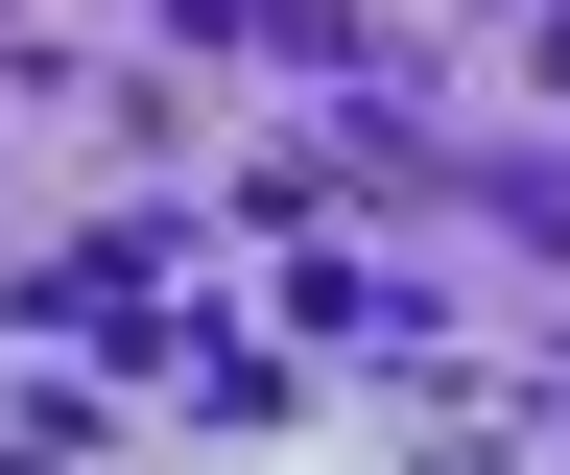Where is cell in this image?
Here are the masks:
<instances>
[{
  "label": "cell",
  "mask_w": 570,
  "mask_h": 475,
  "mask_svg": "<svg viewBox=\"0 0 570 475\" xmlns=\"http://www.w3.org/2000/svg\"><path fill=\"white\" fill-rule=\"evenodd\" d=\"M214 215H96V238H48L24 286H0V333L24 357H142V380H190V333H214Z\"/></svg>",
  "instance_id": "6da1fadb"
}]
</instances>
